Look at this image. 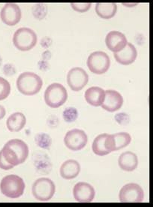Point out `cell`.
<instances>
[{
  "label": "cell",
  "mask_w": 153,
  "mask_h": 207,
  "mask_svg": "<svg viewBox=\"0 0 153 207\" xmlns=\"http://www.w3.org/2000/svg\"><path fill=\"white\" fill-rule=\"evenodd\" d=\"M68 97L67 90L62 84L53 83L46 89L44 98L46 104L53 108H58L63 105Z\"/></svg>",
  "instance_id": "3957f363"
},
{
  "label": "cell",
  "mask_w": 153,
  "mask_h": 207,
  "mask_svg": "<svg viewBox=\"0 0 153 207\" xmlns=\"http://www.w3.org/2000/svg\"><path fill=\"white\" fill-rule=\"evenodd\" d=\"M55 191V186L53 182L50 179L41 178L36 180L33 184L32 192L37 200L46 201L50 200Z\"/></svg>",
  "instance_id": "8992f818"
},
{
  "label": "cell",
  "mask_w": 153,
  "mask_h": 207,
  "mask_svg": "<svg viewBox=\"0 0 153 207\" xmlns=\"http://www.w3.org/2000/svg\"><path fill=\"white\" fill-rule=\"evenodd\" d=\"M144 196L143 191L140 185L135 183H130L121 189L119 198L122 203H140L143 201Z\"/></svg>",
  "instance_id": "30bf717a"
},
{
  "label": "cell",
  "mask_w": 153,
  "mask_h": 207,
  "mask_svg": "<svg viewBox=\"0 0 153 207\" xmlns=\"http://www.w3.org/2000/svg\"><path fill=\"white\" fill-rule=\"evenodd\" d=\"M64 141L68 148L76 151L81 150L85 146L88 141V137L84 131L76 128L67 132Z\"/></svg>",
  "instance_id": "ba28073f"
},
{
  "label": "cell",
  "mask_w": 153,
  "mask_h": 207,
  "mask_svg": "<svg viewBox=\"0 0 153 207\" xmlns=\"http://www.w3.org/2000/svg\"><path fill=\"white\" fill-rule=\"evenodd\" d=\"M10 91L11 86L9 83L0 77V101L7 98L10 94Z\"/></svg>",
  "instance_id": "cb8c5ba5"
},
{
  "label": "cell",
  "mask_w": 153,
  "mask_h": 207,
  "mask_svg": "<svg viewBox=\"0 0 153 207\" xmlns=\"http://www.w3.org/2000/svg\"><path fill=\"white\" fill-rule=\"evenodd\" d=\"M123 101V97L119 92L113 90H108L105 91L104 99L101 106L106 111L113 112L121 108Z\"/></svg>",
  "instance_id": "5bb4252c"
},
{
  "label": "cell",
  "mask_w": 153,
  "mask_h": 207,
  "mask_svg": "<svg viewBox=\"0 0 153 207\" xmlns=\"http://www.w3.org/2000/svg\"><path fill=\"white\" fill-rule=\"evenodd\" d=\"M71 4L74 10L80 12L86 11L91 6V3H71Z\"/></svg>",
  "instance_id": "484cf974"
},
{
  "label": "cell",
  "mask_w": 153,
  "mask_h": 207,
  "mask_svg": "<svg viewBox=\"0 0 153 207\" xmlns=\"http://www.w3.org/2000/svg\"><path fill=\"white\" fill-rule=\"evenodd\" d=\"M6 114V111L4 107L0 105V120H1L5 116Z\"/></svg>",
  "instance_id": "4316f807"
},
{
  "label": "cell",
  "mask_w": 153,
  "mask_h": 207,
  "mask_svg": "<svg viewBox=\"0 0 153 207\" xmlns=\"http://www.w3.org/2000/svg\"><path fill=\"white\" fill-rule=\"evenodd\" d=\"M106 45L111 51L117 52L121 50L126 46L127 40L125 36L120 32L113 31L109 32L105 39Z\"/></svg>",
  "instance_id": "9a60e30c"
},
{
  "label": "cell",
  "mask_w": 153,
  "mask_h": 207,
  "mask_svg": "<svg viewBox=\"0 0 153 207\" xmlns=\"http://www.w3.org/2000/svg\"><path fill=\"white\" fill-rule=\"evenodd\" d=\"M105 91L98 86H92L85 91L84 97L87 102L94 106H98L102 104L104 99Z\"/></svg>",
  "instance_id": "e0dca14e"
},
{
  "label": "cell",
  "mask_w": 153,
  "mask_h": 207,
  "mask_svg": "<svg viewBox=\"0 0 153 207\" xmlns=\"http://www.w3.org/2000/svg\"><path fill=\"white\" fill-rule=\"evenodd\" d=\"M15 47L22 51H28L33 48L37 42V36L32 29L22 27L18 29L14 33L13 38Z\"/></svg>",
  "instance_id": "5b68a950"
},
{
  "label": "cell",
  "mask_w": 153,
  "mask_h": 207,
  "mask_svg": "<svg viewBox=\"0 0 153 207\" xmlns=\"http://www.w3.org/2000/svg\"><path fill=\"white\" fill-rule=\"evenodd\" d=\"M35 140L39 146L45 149H47L50 146L52 141L50 136L44 133L37 134L35 136Z\"/></svg>",
  "instance_id": "603a6c76"
},
{
  "label": "cell",
  "mask_w": 153,
  "mask_h": 207,
  "mask_svg": "<svg viewBox=\"0 0 153 207\" xmlns=\"http://www.w3.org/2000/svg\"><path fill=\"white\" fill-rule=\"evenodd\" d=\"M21 11L19 7L16 4H6L0 12V17L3 22L10 26L18 23L21 18Z\"/></svg>",
  "instance_id": "7c38bea8"
},
{
  "label": "cell",
  "mask_w": 153,
  "mask_h": 207,
  "mask_svg": "<svg viewBox=\"0 0 153 207\" xmlns=\"http://www.w3.org/2000/svg\"><path fill=\"white\" fill-rule=\"evenodd\" d=\"M16 86L19 91L27 96H32L38 93L43 85L41 77L36 74L31 72L21 73L16 81Z\"/></svg>",
  "instance_id": "7a4b0ae2"
},
{
  "label": "cell",
  "mask_w": 153,
  "mask_h": 207,
  "mask_svg": "<svg viewBox=\"0 0 153 207\" xmlns=\"http://www.w3.org/2000/svg\"><path fill=\"white\" fill-rule=\"evenodd\" d=\"M92 148L94 153L99 156L106 155L114 151L112 135L106 133L100 134L94 139Z\"/></svg>",
  "instance_id": "8fae6325"
},
{
  "label": "cell",
  "mask_w": 153,
  "mask_h": 207,
  "mask_svg": "<svg viewBox=\"0 0 153 207\" xmlns=\"http://www.w3.org/2000/svg\"><path fill=\"white\" fill-rule=\"evenodd\" d=\"M112 135L114 141L115 151L126 147L131 141V136L127 132H120L112 134Z\"/></svg>",
  "instance_id": "7402d4cb"
},
{
  "label": "cell",
  "mask_w": 153,
  "mask_h": 207,
  "mask_svg": "<svg viewBox=\"0 0 153 207\" xmlns=\"http://www.w3.org/2000/svg\"><path fill=\"white\" fill-rule=\"evenodd\" d=\"M88 75L86 71L80 67L70 69L67 75V83L73 91L78 92L86 85L88 81Z\"/></svg>",
  "instance_id": "9c48e42d"
},
{
  "label": "cell",
  "mask_w": 153,
  "mask_h": 207,
  "mask_svg": "<svg viewBox=\"0 0 153 207\" xmlns=\"http://www.w3.org/2000/svg\"><path fill=\"white\" fill-rule=\"evenodd\" d=\"M80 170V165L77 161L73 159H69L62 165L60 169V173L63 178L70 179L76 177L79 173Z\"/></svg>",
  "instance_id": "ac0fdd59"
},
{
  "label": "cell",
  "mask_w": 153,
  "mask_h": 207,
  "mask_svg": "<svg viewBox=\"0 0 153 207\" xmlns=\"http://www.w3.org/2000/svg\"><path fill=\"white\" fill-rule=\"evenodd\" d=\"M114 57L117 62L125 65H128L134 62L137 57V52L134 46L131 43L127 42L121 50L114 52Z\"/></svg>",
  "instance_id": "2e32d148"
},
{
  "label": "cell",
  "mask_w": 153,
  "mask_h": 207,
  "mask_svg": "<svg viewBox=\"0 0 153 207\" xmlns=\"http://www.w3.org/2000/svg\"><path fill=\"white\" fill-rule=\"evenodd\" d=\"M73 194L75 200L81 203H88L94 199L95 192L94 188L86 182H80L74 186Z\"/></svg>",
  "instance_id": "4fadbf2b"
},
{
  "label": "cell",
  "mask_w": 153,
  "mask_h": 207,
  "mask_svg": "<svg viewBox=\"0 0 153 207\" xmlns=\"http://www.w3.org/2000/svg\"><path fill=\"white\" fill-rule=\"evenodd\" d=\"M117 5L114 3H97L95 10L102 18L108 19L113 17L117 10Z\"/></svg>",
  "instance_id": "44dd1931"
},
{
  "label": "cell",
  "mask_w": 153,
  "mask_h": 207,
  "mask_svg": "<svg viewBox=\"0 0 153 207\" xmlns=\"http://www.w3.org/2000/svg\"><path fill=\"white\" fill-rule=\"evenodd\" d=\"M25 187L22 178L15 175H8L4 177L0 183L1 193L6 196L12 198L22 196Z\"/></svg>",
  "instance_id": "277c9868"
},
{
  "label": "cell",
  "mask_w": 153,
  "mask_h": 207,
  "mask_svg": "<svg viewBox=\"0 0 153 207\" xmlns=\"http://www.w3.org/2000/svg\"><path fill=\"white\" fill-rule=\"evenodd\" d=\"M78 116L77 109L73 107L66 108L63 113V117L64 120L67 122H72L75 121Z\"/></svg>",
  "instance_id": "d4e9b609"
},
{
  "label": "cell",
  "mask_w": 153,
  "mask_h": 207,
  "mask_svg": "<svg viewBox=\"0 0 153 207\" xmlns=\"http://www.w3.org/2000/svg\"><path fill=\"white\" fill-rule=\"evenodd\" d=\"M26 123V118L22 113L16 112L10 115L6 121V126L10 132H18L21 130Z\"/></svg>",
  "instance_id": "ffe728a7"
},
{
  "label": "cell",
  "mask_w": 153,
  "mask_h": 207,
  "mask_svg": "<svg viewBox=\"0 0 153 207\" xmlns=\"http://www.w3.org/2000/svg\"><path fill=\"white\" fill-rule=\"evenodd\" d=\"M118 162L120 168L128 171H131L135 170L138 164L137 156L130 151H127L122 153L119 157Z\"/></svg>",
  "instance_id": "d6986e66"
},
{
  "label": "cell",
  "mask_w": 153,
  "mask_h": 207,
  "mask_svg": "<svg viewBox=\"0 0 153 207\" xmlns=\"http://www.w3.org/2000/svg\"><path fill=\"white\" fill-rule=\"evenodd\" d=\"M29 153L27 145L22 140L13 139L9 141L0 151V168L8 170L22 163Z\"/></svg>",
  "instance_id": "6da1fadb"
},
{
  "label": "cell",
  "mask_w": 153,
  "mask_h": 207,
  "mask_svg": "<svg viewBox=\"0 0 153 207\" xmlns=\"http://www.w3.org/2000/svg\"><path fill=\"white\" fill-rule=\"evenodd\" d=\"M87 66L92 72L97 74L105 73L110 65L109 57L105 52L97 51L91 53L88 56Z\"/></svg>",
  "instance_id": "52a82bcc"
}]
</instances>
